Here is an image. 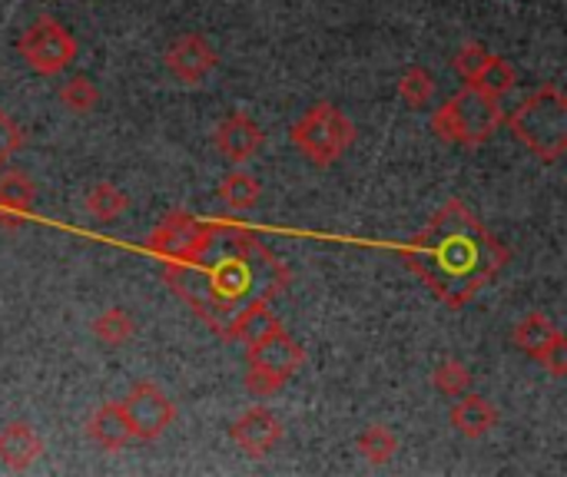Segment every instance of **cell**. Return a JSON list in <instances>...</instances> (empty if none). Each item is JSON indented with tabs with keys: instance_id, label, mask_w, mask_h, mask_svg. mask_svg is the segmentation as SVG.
<instances>
[{
	"instance_id": "1",
	"label": "cell",
	"mask_w": 567,
	"mask_h": 477,
	"mask_svg": "<svg viewBox=\"0 0 567 477\" xmlns=\"http://www.w3.org/2000/svg\"><path fill=\"white\" fill-rule=\"evenodd\" d=\"M166 286L223 335L226 322L256 299H279L289 289V266L243 222H206L169 262Z\"/></svg>"
},
{
	"instance_id": "2",
	"label": "cell",
	"mask_w": 567,
	"mask_h": 477,
	"mask_svg": "<svg viewBox=\"0 0 567 477\" xmlns=\"http://www.w3.org/2000/svg\"><path fill=\"white\" fill-rule=\"evenodd\" d=\"M402 259L442 305L465 309L508 266V249L462 199H449L402 246Z\"/></svg>"
},
{
	"instance_id": "3",
	"label": "cell",
	"mask_w": 567,
	"mask_h": 477,
	"mask_svg": "<svg viewBox=\"0 0 567 477\" xmlns=\"http://www.w3.org/2000/svg\"><path fill=\"white\" fill-rule=\"evenodd\" d=\"M505 123L518 136V143L542 163H561L567 153V96L561 86L545 83L532 90L508 116Z\"/></svg>"
},
{
	"instance_id": "4",
	"label": "cell",
	"mask_w": 567,
	"mask_h": 477,
	"mask_svg": "<svg viewBox=\"0 0 567 477\" xmlns=\"http://www.w3.org/2000/svg\"><path fill=\"white\" fill-rule=\"evenodd\" d=\"M502 123H505L502 100H495L475 86H462L432 113V133L442 143L462 146V149H475V146L488 143Z\"/></svg>"
},
{
	"instance_id": "5",
	"label": "cell",
	"mask_w": 567,
	"mask_h": 477,
	"mask_svg": "<svg viewBox=\"0 0 567 477\" xmlns=\"http://www.w3.org/2000/svg\"><path fill=\"white\" fill-rule=\"evenodd\" d=\"M355 123L339 110L336 103H316L296 120L292 126V143L296 149L312 163V166H332L339 163L349 146L355 143Z\"/></svg>"
},
{
	"instance_id": "6",
	"label": "cell",
	"mask_w": 567,
	"mask_h": 477,
	"mask_svg": "<svg viewBox=\"0 0 567 477\" xmlns=\"http://www.w3.org/2000/svg\"><path fill=\"white\" fill-rule=\"evenodd\" d=\"M17 50L23 56V63L40 73V76H56L63 73L76 53H80V43L76 37L56 20V17H37L17 40Z\"/></svg>"
},
{
	"instance_id": "7",
	"label": "cell",
	"mask_w": 567,
	"mask_h": 477,
	"mask_svg": "<svg viewBox=\"0 0 567 477\" xmlns=\"http://www.w3.org/2000/svg\"><path fill=\"white\" fill-rule=\"evenodd\" d=\"M120 408H123L130 435L136 442H156L176 422V405L156 382H136L126 392V398L120 402Z\"/></svg>"
},
{
	"instance_id": "8",
	"label": "cell",
	"mask_w": 567,
	"mask_h": 477,
	"mask_svg": "<svg viewBox=\"0 0 567 477\" xmlns=\"http://www.w3.org/2000/svg\"><path fill=\"white\" fill-rule=\"evenodd\" d=\"M163 63H166V70H169L179 83L199 86V83L216 70L219 53H216V46H213L203 33H193V30H189V33L176 37V40L166 46Z\"/></svg>"
},
{
	"instance_id": "9",
	"label": "cell",
	"mask_w": 567,
	"mask_h": 477,
	"mask_svg": "<svg viewBox=\"0 0 567 477\" xmlns=\"http://www.w3.org/2000/svg\"><path fill=\"white\" fill-rule=\"evenodd\" d=\"M302 362H306V349L286 329H276L272 335L259 339L246 352V365L249 369H259V372H266V375H272V379H279L286 385L302 369Z\"/></svg>"
},
{
	"instance_id": "10",
	"label": "cell",
	"mask_w": 567,
	"mask_h": 477,
	"mask_svg": "<svg viewBox=\"0 0 567 477\" xmlns=\"http://www.w3.org/2000/svg\"><path fill=\"white\" fill-rule=\"evenodd\" d=\"M229 438L236 442L239 452H246L249 458H266L279 442H282V422L276 412L256 405V408H246L233 428H229Z\"/></svg>"
},
{
	"instance_id": "11",
	"label": "cell",
	"mask_w": 567,
	"mask_h": 477,
	"mask_svg": "<svg viewBox=\"0 0 567 477\" xmlns=\"http://www.w3.org/2000/svg\"><path fill=\"white\" fill-rule=\"evenodd\" d=\"M262 143H266L262 126H259L249 113H243V110L229 113V116L216 126V149H219L229 163H249V159L262 149Z\"/></svg>"
},
{
	"instance_id": "12",
	"label": "cell",
	"mask_w": 567,
	"mask_h": 477,
	"mask_svg": "<svg viewBox=\"0 0 567 477\" xmlns=\"http://www.w3.org/2000/svg\"><path fill=\"white\" fill-rule=\"evenodd\" d=\"M199 229H203V219H196V216H189L183 209H173L153 226V232L146 236V249L159 262H169L173 256H179L199 236Z\"/></svg>"
},
{
	"instance_id": "13",
	"label": "cell",
	"mask_w": 567,
	"mask_h": 477,
	"mask_svg": "<svg viewBox=\"0 0 567 477\" xmlns=\"http://www.w3.org/2000/svg\"><path fill=\"white\" fill-rule=\"evenodd\" d=\"M37 206V183L23 169H0V226H23Z\"/></svg>"
},
{
	"instance_id": "14",
	"label": "cell",
	"mask_w": 567,
	"mask_h": 477,
	"mask_svg": "<svg viewBox=\"0 0 567 477\" xmlns=\"http://www.w3.org/2000/svg\"><path fill=\"white\" fill-rule=\"evenodd\" d=\"M276 329H282V322H279V315L272 312V302H269V299H256V302L243 305V309L226 322L223 335L249 349V345H256L259 339L272 335Z\"/></svg>"
},
{
	"instance_id": "15",
	"label": "cell",
	"mask_w": 567,
	"mask_h": 477,
	"mask_svg": "<svg viewBox=\"0 0 567 477\" xmlns=\"http://www.w3.org/2000/svg\"><path fill=\"white\" fill-rule=\"evenodd\" d=\"M449 422H452V428H455L462 438L478 442V438H488V435L495 432V425H498V408H495L488 398L465 392V395H458V402L452 405Z\"/></svg>"
},
{
	"instance_id": "16",
	"label": "cell",
	"mask_w": 567,
	"mask_h": 477,
	"mask_svg": "<svg viewBox=\"0 0 567 477\" xmlns=\"http://www.w3.org/2000/svg\"><path fill=\"white\" fill-rule=\"evenodd\" d=\"M43 442L27 422H10L0 428V465L10 471H27L40 462Z\"/></svg>"
},
{
	"instance_id": "17",
	"label": "cell",
	"mask_w": 567,
	"mask_h": 477,
	"mask_svg": "<svg viewBox=\"0 0 567 477\" xmlns=\"http://www.w3.org/2000/svg\"><path fill=\"white\" fill-rule=\"evenodd\" d=\"M86 438H90L96 448H103V452H120V448H126V445L133 442L120 402H106V405H100V408L90 415V422H86Z\"/></svg>"
},
{
	"instance_id": "18",
	"label": "cell",
	"mask_w": 567,
	"mask_h": 477,
	"mask_svg": "<svg viewBox=\"0 0 567 477\" xmlns=\"http://www.w3.org/2000/svg\"><path fill=\"white\" fill-rule=\"evenodd\" d=\"M558 325L548 319V315H542V312H532V315H525L518 325H515V335H512V342L528 355V359H542V352L558 339Z\"/></svg>"
},
{
	"instance_id": "19",
	"label": "cell",
	"mask_w": 567,
	"mask_h": 477,
	"mask_svg": "<svg viewBox=\"0 0 567 477\" xmlns=\"http://www.w3.org/2000/svg\"><path fill=\"white\" fill-rule=\"evenodd\" d=\"M216 196H219L223 206H229L233 212H249V209H256L259 199H262V183H259L252 173L236 169V173H229V176L219 179Z\"/></svg>"
},
{
	"instance_id": "20",
	"label": "cell",
	"mask_w": 567,
	"mask_h": 477,
	"mask_svg": "<svg viewBox=\"0 0 567 477\" xmlns=\"http://www.w3.org/2000/svg\"><path fill=\"white\" fill-rule=\"evenodd\" d=\"M83 206H86V212H90L100 226H106V222H116L120 216H126L130 196H126L120 186H113V183H96V186H90Z\"/></svg>"
},
{
	"instance_id": "21",
	"label": "cell",
	"mask_w": 567,
	"mask_h": 477,
	"mask_svg": "<svg viewBox=\"0 0 567 477\" xmlns=\"http://www.w3.org/2000/svg\"><path fill=\"white\" fill-rule=\"evenodd\" d=\"M90 329H93V339H96L100 345H106V349H123V345L136 335V319H133L126 309L113 305V309L100 312V315L93 319Z\"/></svg>"
},
{
	"instance_id": "22",
	"label": "cell",
	"mask_w": 567,
	"mask_h": 477,
	"mask_svg": "<svg viewBox=\"0 0 567 477\" xmlns=\"http://www.w3.org/2000/svg\"><path fill=\"white\" fill-rule=\"evenodd\" d=\"M359 455L369 462V465H389L395 455H399V435L389 428V425H369L359 442H355Z\"/></svg>"
},
{
	"instance_id": "23",
	"label": "cell",
	"mask_w": 567,
	"mask_h": 477,
	"mask_svg": "<svg viewBox=\"0 0 567 477\" xmlns=\"http://www.w3.org/2000/svg\"><path fill=\"white\" fill-rule=\"evenodd\" d=\"M435 76L425 70V66H409L402 76H399V96L409 110H429L432 100H435Z\"/></svg>"
},
{
	"instance_id": "24",
	"label": "cell",
	"mask_w": 567,
	"mask_h": 477,
	"mask_svg": "<svg viewBox=\"0 0 567 477\" xmlns=\"http://www.w3.org/2000/svg\"><path fill=\"white\" fill-rule=\"evenodd\" d=\"M515 83H518L515 66H512L505 56L492 53V56H488V63H485V70L478 73V80H475L472 86H475V90H482V93H488V96H495V100H502L505 93H512V90H515ZM465 86H468V83H465Z\"/></svg>"
},
{
	"instance_id": "25",
	"label": "cell",
	"mask_w": 567,
	"mask_h": 477,
	"mask_svg": "<svg viewBox=\"0 0 567 477\" xmlns=\"http://www.w3.org/2000/svg\"><path fill=\"white\" fill-rule=\"evenodd\" d=\"M56 96H60V103H63L70 113H76V116H86V113H93V110L100 106V90H96V83H93L90 76H83V73H73L70 80H63V86L56 90Z\"/></svg>"
},
{
	"instance_id": "26",
	"label": "cell",
	"mask_w": 567,
	"mask_h": 477,
	"mask_svg": "<svg viewBox=\"0 0 567 477\" xmlns=\"http://www.w3.org/2000/svg\"><path fill=\"white\" fill-rule=\"evenodd\" d=\"M432 385H435V392H442L445 398H458V395L472 392L475 375H472V369H468L465 362H458V359H445V362H439V365H435V372H432Z\"/></svg>"
},
{
	"instance_id": "27",
	"label": "cell",
	"mask_w": 567,
	"mask_h": 477,
	"mask_svg": "<svg viewBox=\"0 0 567 477\" xmlns=\"http://www.w3.org/2000/svg\"><path fill=\"white\" fill-rule=\"evenodd\" d=\"M488 56H492L488 46H482V43H465V46H458V53L452 56V66H455V73L472 86V83L478 80V73L485 70Z\"/></svg>"
},
{
	"instance_id": "28",
	"label": "cell",
	"mask_w": 567,
	"mask_h": 477,
	"mask_svg": "<svg viewBox=\"0 0 567 477\" xmlns=\"http://www.w3.org/2000/svg\"><path fill=\"white\" fill-rule=\"evenodd\" d=\"M23 146V129L17 126V120H10L3 110H0V169L13 159V153Z\"/></svg>"
},
{
	"instance_id": "29",
	"label": "cell",
	"mask_w": 567,
	"mask_h": 477,
	"mask_svg": "<svg viewBox=\"0 0 567 477\" xmlns=\"http://www.w3.org/2000/svg\"><path fill=\"white\" fill-rule=\"evenodd\" d=\"M538 365L542 369H548L555 379H565L567 375V339L565 332H558V339L542 352V359H538Z\"/></svg>"
}]
</instances>
